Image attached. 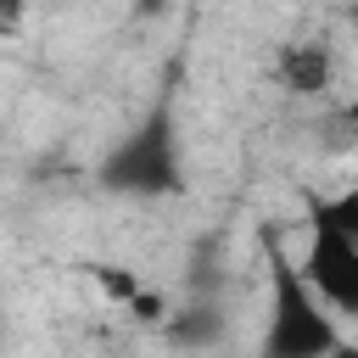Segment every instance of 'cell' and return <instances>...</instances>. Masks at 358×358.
<instances>
[{"label":"cell","instance_id":"1","mask_svg":"<svg viewBox=\"0 0 358 358\" xmlns=\"http://www.w3.org/2000/svg\"><path fill=\"white\" fill-rule=\"evenodd\" d=\"M268 252V336L263 352L268 358H324L341 352V330L324 313L330 302L313 291V280L302 274V263H291V252L280 241H263Z\"/></svg>","mask_w":358,"mask_h":358},{"label":"cell","instance_id":"2","mask_svg":"<svg viewBox=\"0 0 358 358\" xmlns=\"http://www.w3.org/2000/svg\"><path fill=\"white\" fill-rule=\"evenodd\" d=\"M106 190H129V196H168L179 190V145H173V123L168 112H151L145 129H134L101 168Z\"/></svg>","mask_w":358,"mask_h":358},{"label":"cell","instance_id":"3","mask_svg":"<svg viewBox=\"0 0 358 358\" xmlns=\"http://www.w3.org/2000/svg\"><path fill=\"white\" fill-rule=\"evenodd\" d=\"M308 224H313V241L302 252V274L336 313H358V241L324 213H308Z\"/></svg>","mask_w":358,"mask_h":358},{"label":"cell","instance_id":"4","mask_svg":"<svg viewBox=\"0 0 358 358\" xmlns=\"http://www.w3.org/2000/svg\"><path fill=\"white\" fill-rule=\"evenodd\" d=\"M274 78H280L291 95H324L330 78H336V62H330L324 45L296 39V45H285V50L274 56Z\"/></svg>","mask_w":358,"mask_h":358},{"label":"cell","instance_id":"5","mask_svg":"<svg viewBox=\"0 0 358 358\" xmlns=\"http://www.w3.org/2000/svg\"><path fill=\"white\" fill-rule=\"evenodd\" d=\"M84 274H90V285H95L112 308H129V302L145 291V280H140L134 268H123V263H84Z\"/></svg>","mask_w":358,"mask_h":358},{"label":"cell","instance_id":"6","mask_svg":"<svg viewBox=\"0 0 358 358\" xmlns=\"http://www.w3.org/2000/svg\"><path fill=\"white\" fill-rule=\"evenodd\" d=\"M308 213H324L330 224H341V229L358 241V185H352V190H341V196H313V201H308Z\"/></svg>","mask_w":358,"mask_h":358},{"label":"cell","instance_id":"7","mask_svg":"<svg viewBox=\"0 0 358 358\" xmlns=\"http://www.w3.org/2000/svg\"><path fill=\"white\" fill-rule=\"evenodd\" d=\"M123 313H129V319H140V324H162V319H168V296L145 285V291H140V296H134Z\"/></svg>","mask_w":358,"mask_h":358},{"label":"cell","instance_id":"8","mask_svg":"<svg viewBox=\"0 0 358 358\" xmlns=\"http://www.w3.org/2000/svg\"><path fill=\"white\" fill-rule=\"evenodd\" d=\"M168 6H173V0H134V11H140V17H162Z\"/></svg>","mask_w":358,"mask_h":358}]
</instances>
